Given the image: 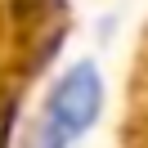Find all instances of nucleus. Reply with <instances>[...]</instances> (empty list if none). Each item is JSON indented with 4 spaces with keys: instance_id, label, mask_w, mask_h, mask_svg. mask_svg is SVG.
<instances>
[{
    "instance_id": "1",
    "label": "nucleus",
    "mask_w": 148,
    "mask_h": 148,
    "mask_svg": "<svg viewBox=\"0 0 148 148\" xmlns=\"http://www.w3.org/2000/svg\"><path fill=\"white\" fill-rule=\"evenodd\" d=\"M103 108V76L94 63H72L54 81L45 103V117L36 126V144L32 148H72L85 130L94 126Z\"/></svg>"
}]
</instances>
